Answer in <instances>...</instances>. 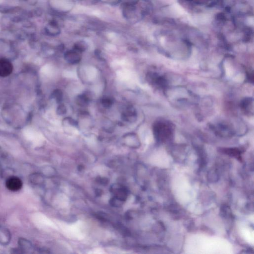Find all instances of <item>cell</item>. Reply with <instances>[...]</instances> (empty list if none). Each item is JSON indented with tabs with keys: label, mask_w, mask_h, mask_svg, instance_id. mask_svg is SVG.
<instances>
[{
	"label": "cell",
	"mask_w": 254,
	"mask_h": 254,
	"mask_svg": "<svg viewBox=\"0 0 254 254\" xmlns=\"http://www.w3.org/2000/svg\"><path fill=\"white\" fill-rule=\"evenodd\" d=\"M155 137L159 141L167 140L172 134V128L170 124L165 122H159L154 126Z\"/></svg>",
	"instance_id": "cell-1"
},
{
	"label": "cell",
	"mask_w": 254,
	"mask_h": 254,
	"mask_svg": "<svg viewBox=\"0 0 254 254\" xmlns=\"http://www.w3.org/2000/svg\"><path fill=\"white\" fill-rule=\"evenodd\" d=\"M6 186L8 190L12 192L19 191L23 187V181L17 176H11L7 180Z\"/></svg>",
	"instance_id": "cell-2"
},
{
	"label": "cell",
	"mask_w": 254,
	"mask_h": 254,
	"mask_svg": "<svg viewBox=\"0 0 254 254\" xmlns=\"http://www.w3.org/2000/svg\"><path fill=\"white\" fill-rule=\"evenodd\" d=\"M111 191L114 197L124 203L128 197V191L125 187L120 185L116 184L111 187Z\"/></svg>",
	"instance_id": "cell-3"
},
{
	"label": "cell",
	"mask_w": 254,
	"mask_h": 254,
	"mask_svg": "<svg viewBox=\"0 0 254 254\" xmlns=\"http://www.w3.org/2000/svg\"><path fill=\"white\" fill-rule=\"evenodd\" d=\"M123 143L131 149H137L140 146V142L137 136L134 133L126 134L123 138Z\"/></svg>",
	"instance_id": "cell-4"
},
{
	"label": "cell",
	"mask_w": 254,
	"mask_h": 254,
	"mask_svg": "<svg viewBox=\"0 0 254 254\" xmlns=\"http://www.w3.org/2000/svg\"><path fill=\"white\" fill-rule=\"evenodd\" d=\"M13 70L12 63L8 60L0 59V76L6 77L11 75Z\"/></svg>",
	"instance_id": "cell-5"
},
{
	"label": "cell",
	"mask_w": 254,
	"mask_h": 254,
	"mask_svg": "<svg viewBox=\"0 0 254 254\" xmlns=\"http://www.w3.org/2000/svg\"><path fill=\"white\" fill-rule=\"evenodd\" d=\"M18 244L19 246V251H20L21 253L31 254L34 252V246L32 243L27 239L23 238H19Z\"/></svg>",
	"instance_id": "cell-6"
},
{
	"label": "cell",
	"mask_w": 254,
	"mask_h": 254,
	"mask_svg": "<svg viewBox=\"0 0 254 254\" xmlns=\"http://www.w3.org/2000/svg\"><path fill=\"white\" fill-rule=\"evenodd\" d=\"M80 53V52L74 49L69 50L65 53L64 58L66 61L70 64H77L81 60V55Z\"/></svg>",
	"instance_id": "cell-7"
},
{
	"label": "cell",
	"mask_w": 254,
	"mask_h": 254,
	"mask_svg": "<svg viewBox=\"0 0 254 254\" xmlns=\"http://www.w3.org/2000/svg\"><path fill=\"white\" fill-rule=\"evenodd\" d=\"M12 235L10 230L4 226L0 225V244L7 246L10 244Z\"/></svg>",
	"instance_id": "cell-8"
},
{
	"label": "cell",
	"mask_w": 254,
	"mask_h": 254,
	"mask_svg": "<svg viewBox=\"0 0 254 254\" xmlns=\"http://www.w3.org/2000/svg\"><path fill=\"white\" fill-rule=\"evenodd\" d=\"M30 181L31 183L35 185H40L44 182L43 175L40 173H35L30 176Z\"/></svg>",
	"instance_id": "cell-9"
},
{
	"label": "cell",
	"mask_w": 254,
	"mask_h": 254,
	"mask_svg": "<svg viewBox=\"0 0 254 254\" xmlns=\"http://www.w3.org/2000/svg\"><path fill=\"white\" fill-rule=\"evenodd\" d=\"M122 116L124 119L127 122L133 121L136 118V112L132 107H129L123 113Z\"/></svg>",
	"instance_id": "cell-10"
},
{
	"label": "cell",
	"mask_w": 254,
	"mask_h": 254,
	"mask_svg": "<svg viewBox=\"0 0 254 254\" xmlns=\"http://www.w3.org/2000/svg\"><path fill=\"white\" fill-rule=\"evenodd\" d=\"M88 47V45L86 44V42L83 41H79L77 42L74 45L73 49L80 53H82V52L85 51Z\"/></svg>",
	"instance_id": "cell-11"
},
{
	"label": "cell",
	"mask_w": 254,
	"mask_h": 254,
	"mask_svg": "<svg viewBox=\"0 0 254 254\" xmlns=\"http://www.w3.org/2000/svg\"><path fill=\"white\" fill-rule=\"evenodd\" d=\"M89 98L85 95H81L77 98V102L80 106H85L88 105Z\"/></svg>",
	"instance_id": "cell-12"
},
{
	"label": "cell",
	"mask_w": 254,
	"mask_h": 254,
	"mask_svg": "<svg viewBox=\"0 0 254 254\" xmlns=\"http://www.w3.org/2000/svg\"><path fill=\"white\" fill-rule=\"evenodd\" d=\"M109 203H110L111 206L114 207H121L124 203V202L122 201H121L119 199L114 196L112 198H111V200L109 201Z\"/></svg>",
	"instance_id": "cell-13"
},
{
	"label": "cell",
	"mask_w": 254,
	"mask_h": 254,
	"mask_svg": "<svg viewBox=\"0 0 254 254\" xmlns=\"http://www.w3.org/2000/svg\"><path fill=\"white\" fill-rule=\"evenodd\" d=\"M225 151L227 154H230L231 155H233L235 157L238 156V158H239V155H240V151L236 149H226Z\"/></svg>",
	"instance_id": "cell-14"
},
{
	"label": "cell",
	"mask_w": 254,
	"mask_h": 254,
	"mask_svg": "<svg viewBox=\"0 0 254 254\" xmlns=\"http://www.w3.org/2000/svg\"><path fill=\"white\" fill-rule=\"evenodd\" d=\"M102 104L105 107H109L111 106L112 104V101L109 98H104L102 100Z\"/></svg>",
	"instance_id": "cell-15"
},
{
	"label": "cell",
	"mask_w": 254,
	"mask_h": 254,
	"mask_svg": "<svg viewBox=\"0 0 254 254\" xmlns=\"http://www.w3.org/2000/svg\"><path fill=\"white\" fill-rule=\"evenodd\" d=\"M54 96L55 98L58 101L60 102L62 100V97H63V95H62V92L60 90H57L55 92Z\"/></svg>",
	"instance_id": "cell-16"
},
{
	"label": "cell",
	"mask_w": 254,
	"mask_h": 254,
	"mask_svg": "<svg viewBox=\"0 0 254 254\" xmlns=\"http://www.w3.org/2000/svg\"><path fill=\"white\" fill-rule=\"evenodd\" d=\"M138 0H119L124 5H136Z\"/></svg>",
	"instance_id": "cell-17"
},
{
	"label": "cell",
	"mask_w": 254,
	"mask_h": 254,
	"mask_svg": "<svg viewBox=\"0 0 254 254\" xmlns=\"http://www.w3.org/2000/svg\"><path fill=\"white\" fill-rule=\"evenodd\" d=\"M66 107L65 105H63V104L60 105L58 108V114L60 115L65 114L66 113Z\"/></svg>",
	"instance_id": "cell-18"
},
{
	"label": "cell",
	"mask_w": 254,
	"mask_h": 254,
	"mask_svg": "<svg viewBox=\"0 0 254 254\" xmlns=\"http://www.w3.org/2000/svg\"><path fill=\"white\" fill-rule=\"evenodd\" d=\"M97 182L98 183L102 185H106L108 183V179L106 178L100 177L97 179Z\"/></svg>",
	"instance_id": "cell-19"
},
{
	"label": "cell",
	"mask_w": 254,
	"mask_h": 254,
	"mask_svg": "<svg viewBox=\"0 0 254 254\" xmlns=\"http://www.w3.org/2000/svg\"><path fill=\"white\" fill-rule=\"evenodd\" d=\"M102 190H96V192H97V193H96V195H100V196H101V195L102 194Z\"/></svg>",
	"instance_id": "cell-20"
}]
</instances>
